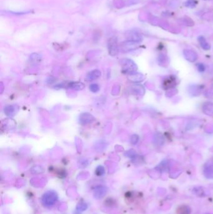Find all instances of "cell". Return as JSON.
<instances>
[{"mask_svg":"<svg viewBox=\"0 0 213 214\" xmlns=\"http://www.w3.org/2000/svg\"><path fill=\"white\" fill-rule=\"evenodd\" d=\"M95 120V118H93V116L88 113H83L79 117V122L81 124H87L91 123L93 121Z\"/></svg>","mask_w":213,"mask_h":214,"instance_id":"12","label":"cell"},{"mask_svg":"<svg viewBox=\"0 0 213 214\" xmlns=\"http://www.w3.org/2000/svg\"><path fill=\"white\" fill-rule=\"evenodd\" d=\"M126 38L128 41L134 42L136 43H139L142 40L141 34L138 31L135 30L128 31L126 33Z\"/></svg>","mask_w":213,"mask_h":214,"instance_id":"5","label":"cell"},{"mask_svg":"<svg viewBox=\"0 0 213 214\" xmlns=\"http://www.w3.org/2000/svg\"><path fill=\"white\" fill-rule=\"evenodd\" d=\"M202 110L203 113L209 116L213 115V103L205 102L202 106Z\"/></svg>","mask_w":213,"mask_h":214,"instance_id":"11","label":"cell"},{"mask_svg":"<svg viewBox=\"0 0 213 214\" xmlns=\"http://www.w3.org/2000/svg\"><path fill=\"white\" fill-rule=\"evenodd\" d=\"M206 214H211V213H206Z\"/></svg>","mask_w":213,"mask_h":214,"instance_id":"26","label":"cell"},{"mask_svg":"<svg viewBox=\"0 0 213 214\" xmlns=\"http://www.w3.org/2000/svg\"><path fill=\"white\" fill-rule=\"evenodd\" d=\"M132 89H133V92L136 93H137L138 95H142L144 93L145 90L144 88H143L142 86L141 85H136L132 87Z\"/></svg>","mask_w":213,"mask_h":214,"instance_id":"18","label":"cell"},{"mask_svg":"<svg viewBox=\"0 0 213 214\" xmlns=\"http://www.w3.org/2000/svg\"><path fill=\"white\" fill-rule=\"evenodd\" d=\"M138 45V43L127 40L126 41H125L121 44V49L124 52L130 51L131 50H133L137 48Z\"/></svg>","mask_w":213,"mask_h":214,"instance_id":"9","label":"cell"},{"mask_svg":"<svg viewBox=\"0 0 213 214\" xmlns=\"http://www.w3.org/2000/svg\"><path fill=\"white\" fill-rule=\"evenodd\" d=\"M129 79L133 82H141L145 79V77L141 73H138L136 72L133 74L130 75Z\"/></svg>","mask_w":213,"mask_h":214,"instance_id":"14","label":"cell"},{"mask_svg":"<svg viewBox=\"0 0 213 214\" xmlns=\"http://www.w3.org/2000/svg\"><path fill=\"white\" fill-rule=\"evenodd\" d=\"M197 68L200 72H204L205 70V66L202 63H198L197 65Z\"/></svg>","mask_w":213,"mask_h":214,"instance_id":"25","label":"cell"},{"mask_svg":"<svg viewBox=\"0 0 213 214\" xmlns=\"http://www.w3.org/2000/svg\"><path fill=\"white\" fill-rule=\"evenodd\" d=\"M198 40L199 41V43L200 45V46L202 49H204V50H210L211 45H209V43L206 41V40L205 39V38L204 36H199L198 38Z\"/></svg>","mask_w":213,"mask_h":214,"instance_id":"15","label":"cell"},{"mask_svg":"<svg viewBox=\"0 0 213 214\" xmlns=\"http://www.w3.org/2000/svg\"><path fill=\"white\" fill-rule=\"evenodd\" d=\"M177 213L178 214H189L191 213V209L187 205H182L177 209Z\"/></svg>","mask_w":213,"mask_h":214,"instance_id":"16","label":"cell"},{"mask_svg":"<svg viewBox=\"0 0 213 214\" xmlns=\"http://www.w3.org/2000/svg\"><path fill=\"white\" fill-rule=\"evenodd\" d=\"M108 47L110 54L111 56L116 55L118 53L117 38L116 37H112L110 38L108 42Z\"/></svg>","mask_w":213,"mask_h":214,"instance_id":"4","label":"cell"},{"mask_svg":"<svg viewBox=\"0 0 213 214\" xmlns=\"http://www.w3.org/2000/svg\"><path fill=\"white\" fill-rule=\"evenodd\" d=\"M177 84V78L175 76L170 75L167 76L164 78L162 82V86L163 89L169 90L174 88Z\"/></svg>","mask_w":213,"mask_h":214,"instance_id":"3","label":"cell"},{"mask_svg":"<svg viewBox=\"0 0 213 214\" xmlns=\"http://www.w3.org/2000/svg\"><path fill=\"white\" fill-rule=\"evenodd\" d=\"M84 85L81 83H79V82H71L70 83H69L68 87L71 88L75 89V90H82L84 88Z\"/></svg>","mask_w":213,"mask_h":214,"instance_id":"17","label":"cell"},{"mask_svg":"<svg viewBox=\"0 0 213 214\" xmlns=\"http://www.w3.org/2000/svg\"><path fill=\"white\" fill-rule=\"evenodd\" d=\"M58 195L54 190H50L46 192L41 197V202L46 207L53 206L58 201Z\"/></svg>","mask_w":213,"mask_h":214,"instance_id":"1","label":"cell"},{"mask_svg":"<svg viewBox=\"0 0 213 214\" xmlns=\"http://www.w3.org/2000/svg\"><path fill=\"white\" fill-rule=\"evenodd\" d=\"M202 86L198 85H193L189 87L188 92L192 97L199 96L201 93Z\"/></svg>","mask_w":213,"mask_h":214,"instance_id":"10","label":"cell"},{"mask_svg":"<svg viewBox=\"0 0 213 214\" xmlns=\"http://www.w3.org/2000/svg\"><path fill=\"white\" fill-rule=\"evenodd\" d=\"M95 173L97 176H102L105 173V169L103 166L99 165L96 168Z\"/></svg>","mask_w":213,"mask_h":214,"instance_id":"20","label":"cell"},{"mask_svg":"<svg viewBox=\"0 0 213 214\" xmlns=\"http://www.w3.org/2000/svg\"><path fill=\"white\" fill-rule=\"evenodd\" d=\"M89 90L93 93H96L99 90V87L97 84L93 83L89 86Z\"/></svg>","mask_w":213,"mask_h":214,"instance_id":"23","label":"cell"},{"mask_svg":"<svg viewBox=\"0 0 213 214\" xmlns=\"http://www.w3.org/2000/svg\"><path fill=\"white\" fill-rule=\"evenodd\" d=\"M183 55L188 61L194 62L198 59V55L195 51L191 50H184L183 51Z\"/></svg>","mask_w":213,"mask_h":214,"instance_id":"8","label":"cell"},{"mask_svg":"<svg viewBox=\"0 0 213 214\" xmlns=\"http://www.w3.org/2000/svg\"><path fill=\"white\" fill-rule=\"evenodd\" d=\"M198 1L196 0H187V1L185 3V6L188 7V8H193L197 5Z\"/></svg>","mask_w":213,"mask_h":214,"instance_id":"21","label":"cell"},{"mask_svg":"<svg viewBox=\"0 0 213 214\" xmlns=\"http://www.w3.org/2000/svg\"><path fill=\"white\" fill-rule=\"evenodd\" d=\"M203 173L207 178L213 179V160H209L204 164Z\"/></svg>","mask_w":213,"mask_h":214,"instance_id":"6","label":"cell"},{"mask_svg":"<svg viewBox=\"0 0 213 214\" xmlns=\"http://www.w3.org/2000/svg\"><path fill=\"white\" fill-rule=\"evenodd\" d=\"M87 209H88V205H87V203L83 202L79 203L77 207H76V210H77L78 212L85 211Z\"/></svg>","mask_w":213,"mask_h":214,"instance_id":"19","label":"cell"},{"mask_svg":"<svg viewBox=\"0 0 213 214\" xmlns=\"http://www.w3.org/2000/svg\"><path fill=\"white\" fill-rule=\"evenodd\" d=\"M101 73L99 70H93V71H91L88 73V75H86V81H93L94 80L98 78L101 76Z\"/></svg>","mask_w":213,"mask_h":214,"instance_id":"13","label":"cell"},{"mask_svg":"<svg viewBox=\"0 0 213 214\" xmlns=\"http://www.w3.org/2000/svg\"><path fill=\"white\" fill-rule=\"evenodd\" d=\"M108 192V188L105 186L103 185H99L96 186V187L94 189L93 192V195L94 197L96 199L99 200L102 198L104 195L106 194Z\"/></svg>","mask_w":213,"mask_h":214,"instance_id":"7","label":"cell"},{"mask_svg":"<svg viewBox=\"0 0 213 214\" xmlns=\"http://www.w3.org/2000/svg\"><path fill=\"white\" fill-rule=\"evenodd\" d=\"M121 65L122 66L123 72L126 73L131 75L136 72L138 69V66L133 61L130 59H123L121 61Z\"/></svg>","mask_w":213,"mask_h":214,"instance_id":"2","label":"cell"},{"mask_svg":"<svg viewBox=\"0 0 213 214\" xmlns=\"http://www.w3.org/2000/svg\"><path fill=\"white\" fill-rule=\"evenodd\" d=\"M139 140V136L137 135H133L131 137V142L132 144L135 145L138 143Z\"/></svg>","mask_w":213,"mask_h":214,"instance_id":"24","label":"cell"},{"mask_svg":"<svg viewBox=\"0 0 213 214\" xmlns=\"http://www.w3.org/2000/svg\"><path fill=\"white\" fill-rule=\"evenodd\" d=\"M158 61H159V63L160 64V63H163L162 66H165V63L167 62V58L166 55H161L159 56L158 58Z\"/></svg>","mask_w":213,"mask_h":214,"instance_id":"22","label":"cell"}]
</instances>
